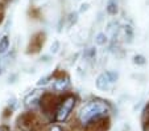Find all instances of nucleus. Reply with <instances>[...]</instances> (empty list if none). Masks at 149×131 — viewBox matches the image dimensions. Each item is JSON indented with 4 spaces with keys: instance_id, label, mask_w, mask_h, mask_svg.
<instances>
[{
    "instance_id": "obj_9",
    "label": "nucleus",
    "mask_w": 149,
    "mask_h": 131,
    "mask_svg": "<svg viewBox=\"0 0 149 131\" xmlns=\"http://www.w3.org/2000/svg\"><path fill=\"white\" fill-rule=\"evenodd\" d=\"M106 9H107V12L110 15H116V12H118V1L116 0H108Z\"/></svg>"
},
{
    "instance_id": "obj_16",
    "label": "nucleus",
    "mask_w": 149,
    "mask_h": 131,
    "mask_svg": "<svg viewBox=\"0 0 149 131\" xmlns=\"http://www.w3.org/2000/svg\"><path fill=\"white\" fill-rule=\"evenodd\" d=\"M3 19H4V8L0 6V23L3 21Z\"/></svg>"
},
{
    "instance_id": "obj_6",
    "label": "nucleus",
    "mask_w": 149,
    "mask_h": 131,
    "mask_svg": "<svg viewBox=\"0 0 149 131\" xmlns=\"http://www.w3.org/2000/svg\"><path fill=\"white\" fill-rule=\"evenodd\" d=\"M45 44V33H42V32H37L32 36L31 41L28 44V48H26V53L29 54H36L38 53L40 50L42 49Z\"/></svg>"
},
{
    "instance_id": "obj_1",
    "label": "nucleus",
    "mask_w": 149,
    "mask_h": 131,
    "mask_svg": "<svg viewBox=\"0 0 149 131\" xmlns=\"http://www.w3.org/2000/svg\"><path fill=\"white\" fill-rule=\"evenodd\" d=\"M108 111H110V106L106 102H103V101H91L81 109L78 114V120L81 122V125H86L87 122H90L91 119H94L96 117L107 115Z\"/></svg>"
},
{
    "instance_id": "obj_8",
    "label": "nucleus",
    "mask_w": 149,
    "mask_h": 131,
    "mask_svg": "<svg viewBox=\"0 0 149 131\" xmlns=\"http://www.w3.org/2000/svg\"><path fill=\"white\" fill-rule=\"evenodd\" d=\"M141 122H143V130L149 131V103L145 106V109H144V111H143Z\"/></svg>"
},
{
    "instance_id": "obj_7",
    "label": "nucleus",
    "mask_w": 149,
    "mask_h": 131,
    "mask_svg": "<svg viewBox=\"0 0 149 131\" xmlns=\"http://www.w3.org/2000/svg\"><path fill=\"white\" fill-rule=\"evenodd\" d=\"M118 78V74L116 73H112V71H106V73L100 74L98 77V81H96V86L102 90H106L108 89L113 82L116 81Z\"/></svg>"
},
{
    "instance_id": "obj_10",
    "label": "nucleus",
    "mask_w": 149,
    "mask_h": 131,
    "mask_svg": "<svg viewBox=\"0 0 149 131\" xmlns=\"http://www.w3.org/2000/svg\"><path fill=\"white\" fill-rule=\"evenodd\" d=\"M9 48V39L7 36H4L1 40H0V53H4L7 52V49Z\"/></svg>"
},
{
    "instance_id": "obj_4",
    "label": "nucleus",
    "mask_w": 149,
    "mask_h": 131,
    "mask_svg": "<svg viewBox=\"0 0 149 131\" xmlns=\"http://www.w3.org/2000/svg\"><path fill=\"white\" fill-rule=\"evenodd\" d=\"M74 106H75V98L74 95H68L63 97L62 102L59 103L58 109L56 111V120L57 122H65L69 118V115L71 114Z\"/></svg>"
},
{
    "instance_id": "obj_11",
    "label": "nucleus",
    "mask_w": 149,
    "mask_h": 131,
    "mask_svg": "<svg viewBox=\"0 0 149 131\" xmlns=\"http://www.w3.org/2000/svg\"><path fill=\"white\" fill-rule=\"evenodd\" d=\"M106 41H107V37H106L104 33H99L95 39V43L98 44V45H103V44H106Z\"/></svg>"
},
{
    "instance_id": "obj_2",
    "label": "nucleus",
    "mask_w": 149,
    "mask_h": 131,
    "mask_svg": "<svg viewBox=\"0 0 149 131\" xmlns=\"http://www.w3.org/2000/svg\"><path fill=\"white\" fill-rule=\"evenodd\" d=\"M17 128L24 131H40L44 126L42 119L33 111H26L17 118Z\"/></svg>"
},
{
    "instance_id": "obj_15",
    "label": "nucleus",
    "mask_w": 149,
    "mask_h": 131,
    "mask_svg": "<svg viewBox=\"0 0 149 131\" xmlns=\"http://www.w3.org/2000/svg\"><path fill=\"white\" fill-rule=\"evenodd\" d=\"M49 131H63L59 126H50V128H49Z\"/></svg>"
},
{
    "instance_id": "obj_3",
    "label": "nucleus",
    "mask_w": 149,
    "mask_h": 131,
    "mask_svg": "<svg viewBox=\"0 0 149 131\" xmlns=\"http://www.w3.org/2000/svg\"><path fill=\"white\" fill-rule=\"evenodd\" d=\"M63 97L54 93H44L40 98V105L44 111V114L46 115H56V111L58 109L59 103L62 102Z\"/></svg>"
},
{
    "instance_id": "obj_12",
    "label": "nucleus",
    "mask_w": 149,
    "mask_h": 131,
    "mask_svg": "<svg viewBox=\"0 0 149 131\" xmlns=\"http://www.w3.org/2000/svg\"><path fill=\"white\" fill-rule=\"evenodd\" d=\"M29 13H31L34 19H38V17H40V11H38V9H36V8H32L31 11H29Z\"/></svg>"
},
{
    "instance_id": "obj_14",
    "label": "nucleus",
    "mask_w": 149,
    "mask_h": 131,
    "mask_svg": "<svg viewBox=\"0 0 149 131\" xmlns=\"http://www.w3.org/2000/svg\"><path fill=\"white\" fill-rule=\"evenodd\" d=\"M135 62L136 64H144V62H145V61H144V57H141V56H136V57H135Z\"/></svg>"
},
{
    "instance_id": "obj_5",
    "label": "nucleus",
    "mask_w": 149,
    "mask_h": 131,
    "mask_svg": "<svg viewBox=\"0 0 149 131\" xmlns=\"http://www.w3.org/2000/svg\"><path fill=\"white\" fill-rule=\"evenodd\" d=\"M110 126V118L106 115H100V117H96L86 123L83 131H108Z\"/></svg>"
},
{
    "instance_id": "obj_17",
    "label": "nucleus",
    "mask_w": 149,
    "mask_h": 131,
    "mask_svg": "<svg viewBox=\"0 0 149 131\" xmlns=\"http://www.w3.org/2000/svg\"><path fill=\"white\" fill-rule=\"evenodd\" d=\"M0 131H9V128L7 126H0Z\"/></svg>"
},
{
    "instance_id": "obj_13",
    "label": "nucleus",
    "mask_w": 149,
    "mask_h": 131,
    "mask_svg": "<svg viewBox=\"0 0 149 131\" xmlns=\"http://www.w3.org/2000/svg\"><path fill=\"white\" fill-rule=\"evenodd\" d=\"M58 48H59V43H58V41H54V44L52 45V52H53V53H56V52L58 50Z\"/></svg>"
}]
</instances>
